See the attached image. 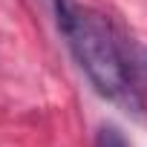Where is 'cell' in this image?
Here are the masks:
<instances>
[{
	"mask_svg": "<svg viewBox=\"0 0 147 147\" xmlns=\"http://www.w3.org/2000/svg\"><path fill=\"white\" fill-rule=\"evenodd\" d=\"M61 35L66 38L72 55L84 75L95 87L98 95L115 101L124 113L141 115L144 98L136 84V69L130 61V49L121 46L110 20L92 9H72L63 20H58Z\"/></svg>",
	"mask_w": 147,
	"mask_h": 147,
	"instance_id": "1",
	"label": "cell"
},
{
	"mask_svg": "<svg viewBox=\"0 0 147 147\" xmlns=\"http://www.w3.org/2000/svg\"><path fill=\"white\" fill-rule=\"evenodd\" d=\"M98 147H127V141H124V136L118 133V127H113V124H101V130H98V141H95Z\"/></svg>",
	"mask_w": 147,
	"mask_h": 147,
	"instance_id": "2",
	"label": "cell"
},
{
	"mask_svg": "<svg viewBox=\"0 0 147 147\" xmlns=\"http://www.w3.org/2000/svg\"><path fill=\"white\" fill-rule=\"evenodd\" d=\"M130 61H133V69L141 72V75L147 78V46L130 43Z\"/></svg>",
	"mask_w": 147,
	"mask_h": 147,
	"instance_id": "3",
	"label": "cell"
}]
</instances>
